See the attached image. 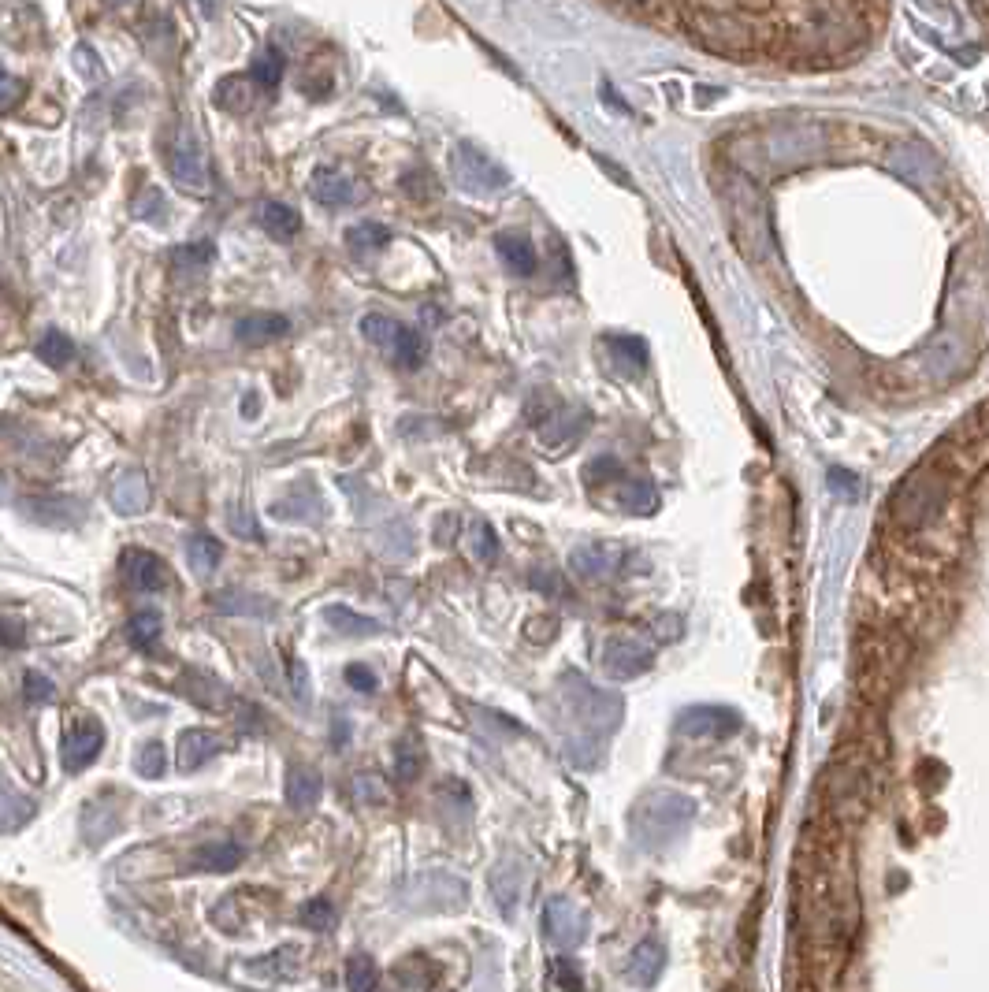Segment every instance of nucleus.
Here are the masks:
<instances>
[{
    "mask_svg": "<svg viewBox=\"0 0 989 992\" xmlns=\"http://www.w3.org/2000/svg\"><path fill=\"white\" fill-rule=\"evenodd\" d=\"M822 784H826V814L837 825L863 822L878 799V777H874L871 758H837Z\"/></svg>",
    "mask_w": 989,
    "mask_h": 992,
    "instance_id": "1",
    "label": "nucleus"
},
{
    "mask_svg": "<svg viewBox=\"0 0 989 992\" xmlns=\"http://www.w3.org/2000/svg\"><path fill=\"white\" fill-rule=\"evenodd\" d=\"M562 703H566L569 718L581 725V736H577V744L569 747V751H573L569 758L581 755L584 744L599 747L603 736H610V732L618 729L621 699L618 695L603 692V688H592L584 677H566L562 680Z\"/></svg>",
    "mask_w": 989,
    "mask_h": 992,
    "instance_id": "2",
    "label": "nucleus"
},
{
    "mask_svg": "<svg viewBox=\"0 0 989 992\" xmlns=\"http://www.w3.org/2000/svg\"><path fill=\"white\" fill-rule=\"evenodd\" d=\"M696 814V803L677 792H659V796H647L633 814V833L644 840V848H662L677 836L685 833L688 822Z\"/></svg>",
    "mask_w": 989,
    "mask_h": 992,
    "instance_id": "3",
    "label": "nucleus"
},
{
    "mask_svg": "<svg viewBox=\"0 0 989 992\" xmlns=\"http://www.w3.org/2000/svg\"><path fill=\"white\" fill-rule=\"evenodd\" d=\"M599 666L610 680H633L655 666V647L644 636H610L599 651Z\"/></svg>",
    "mask_w": 989,
    "mask_h": 992,
    "instance_id": "4",
    "label": "nucleus"
},
{
    "mask_svg": "<svg viewBox=\"0 0 989 992\" xmlns=\"http://www.w3.org/2000/svg\"><path fill=\"white\" fill-rule=\"evenodd\" d=\"M543 933L551 940L554 948H577L588 933V914L569 900H551L543 907Z\"/></svg>",
    "mask_w": 989,
    "mask_h": 992,
    "instance_id": "5",
    "label": "nucleus"
},
{
    "mask_svg": "<svg viewBox=\"0 0 989 992\" xmlns=\"http://www.w3.org/2000/svg\"><path fill=\"white\" fill-rule=\"evenodd\" d=\"M101 747H105V729L97 721H75V725H67L64 740H60L64 770L67 773L86 770L93 758L101 755Z\"/></svg>",
    "mask_w": 989,
    "mask_h": 992,
    "instance_id": "6",
    "label": "nucleus"
},
{
    "mask_svg": "<svg viewBox=\"0 0 989 992\" xmlns=\"http://www.w3.org/2000/svg\"><path fill=\"white\" fill-rule=\"evenodd\" d=\"M677 729L685 736H711V740H726L740 729V714L726 706H688L677 718Z\"/></svg>",
    "mask_w": 989,
    "mask_h": 992,
    "instance_id": "7",
    "label": "nucleus"
},
{
    "mask_svg": "<svg viewBox=\"0 0 989 992\" xmlns=\"http://www.w3.org/2000/svg\"><path fill=\"white\" fill-rule=\"evenodd\" d=\"M119 573L123 580L131 584L134 591H160L168 588V565L160 562L157 554H149V550H123V558H119Z\"/></svg>",
    "mask_w": 989,
    "mask_h": 992,
    "instance_id": "8",
    "label": "nucleus"
},
{
    "mask_svg": "<svg viewBox=\"0 0 989 992\" xmlns=\"http://www.w3.org/2000/svg\"><path fill=\"white\" fill-rule=\"evenodd\" d=\"M662 966H666V948H662L655 937H647V940H640V944L633 948V955H629V963H625V978L633 981V985H640V989H647V985H655V981H659Z\"/></svg>",
    "mask_w": 989,
    "mask_h": 992,
    "instance_id": "9",
    "label": "nucleus"
},
{
    "mask_svg": "<svg viewBox=\"0 0 989 992\" xmlns=\"http://www.w3.org/2000/svg\"><path fill=\"white\" fill-rule=\"evenodd\" d=\"M618 550L614 547H603V543H588V547H577L569 554V565H573V573L584 576V580H603L618 569Z\"/></svg>",
    "mask_w": 989,
    "mask_h": 992,
    "instance_id": "10",
    "label": "nucleus"
},
{
    "mask_svg": "<svg viewBox=\"0 0 989 992\" xmlns=\"http://www.w3.org/2000/svg\"><path fill=\"white\" fill-rule=\"evenodd\" d=\"M283 335H287V316L279 313H250L235 327V339L242 346H264V342H276Z\"/></svg>",
    "mask_w": 989,
    "mask_h": 992,
    "instance_id": "11",
    "label": "nucleus"
},
{
    "mask_svg": "<svg viewBox=\"0 0 989 992\" xmlns=\"http://www.w3.org/2000/svg\"><path fill=\"white\" fill-rule=\"evenodd\" d=\"M216 751H220V736H212V732H205V729H186L183 736H179V770L183 773L198 770V766H205Z\"/></svg>",
    "mask_w": 989,
    "mask_h": 992,
    "instance_id": "12",
    "label": "nucleus"
},
{
    "mask_svg": "<svg viewBox=\"0 0 989 992\" xmlns=\"http://www.w3.org/2000/svg\"><path fill=\"white\" fill-rule=\"evenodd\" d=\"M320 799V773L309 770V766H291L287 770V803L294 810H309L317 807Z\"/></svg>",
    "mask_w": 989,
    "mask_h": 992,
    "instance_id": "13",
    "label": "nucleus"
},
{
    "mask_svg": "<svg viewBox=\"0 0 989 992\" xmlns=\"http://www.w3.org/2000/svg\"><path fill=\"white\" fill-rule=\"evenodd\" d=\"M172 171L175 179L190 190H205V160H201V149L194 142H183L172 149Z\"/></svg>",
    "mask_w": 989,
    "mask_h": 992,
    "instance_id": "14",
    "label": "nucleus"
},
{
    "mask_svg": "<svg viewBox=\"0 0 989 992\" xmlns=\"http://www.w3.org/2000/svg\"><path fill=\"white\" fill-rule=\"evenodd\" d=\"M313 197H317L320 205H346L350 197H354V186H350V179H343L339 171H331V168H317L313 171Z\"/></svg>",
    "mask_w": 989,
    "mask_h": 992,
    "instance_id": "15",
    "label": "nucleus"
},
{
    "mask_svg": "<svg viewBox=\"0 0 989 992\" xmlns=\"http://www.w3.org/2000/svg\"><path fill=\"white\" fill-rule=\"evenodd\" d=\"M242 862V848L238 844H201L194 851V866L198 870H209V874H227Z\"/></svg>",
    "mask_w": 989,
    "mask_h": 992,
    "instance_id": "16",
    "label": "nucleus"
},
{
    "mask_svg": "<svg viewBox=\"0 0 989 992\" xmlns=\"http://www.w3.org/2000/svg\"><path fill=\"white\" fill-rule=\"evenodd\" d=\"M495 249H499V257L510 264L514 272H521V275L536 272V249H532V242H528L525 235H499Z\"/></svg>",
    "mask_w": 989,
    "mask_h": 992,
    "instance_id": "17",
    "label": "nucleus"
},
{
    "mask_svg": "<svg viewBox=\"0 0 989 992\" xmlns=\"http://www.w3.org/2000/svg\"><path fill=\"white\" fill-rule=\"evenodd\" d=\"M618 506H625V510L636 513V517L655 513V506H659V491H655L647 480H629L618 487Z\"/></svg>",
    "mask_w": 989,
    "mask_h": 992,
    "instance_id": "18",
    "label": "nucleus"
},
{
    "mask_svg": "<svg viewBox=\"0 0 989 992\" xmlns=\"http://www.w3.org/2000/svg\"><path fill=\"white\" fill-rule=\"evenodd\" d=\"M387 353L395 357V365H402V368H417V365H421V361H424V342H421V335H417L413 327H402V324H398L395 339H391Z\"/></svg>",
    "mask_w": 989,
    "mask_h": 992,
    "instance_id": "19",
    "label": "nucleus"
},
{
    "mask_svg": "<svg viewBox=\"0 0 989 992\" xmlns=\"http://www.w3.org/2000/svg\"><path fill=\"white\" fill-rule=\"evenodd\" d=\"M220 543L212 536H205V532H198V536H190V543H186V558H190V565H194V573L198 576H209L216 565H220Z\"/></svg>",
    "mask_w": 989,
    "mask_h": 992,
    "instance_id": "20",
    "label": "nucleus"
},
{
    "mask_svg": "<svg viewBox=\"0 0 989 992\" xmlns=\"http://www.w3.org/2000/svg\"><path fill=\"white\" fill-rule=\"evenodd\" d=\"M261 223H264V231H268V235H276V238H294L298 235V227H302L298 212H294L291 205H279V201L264 205Z\"/></svg>",
    "mask_w": 989,
    "mask_h": 992,
    "instance_id": "21",
    "label": "nucleus"
},
{
    "mask_svg": "<svg viewBox=\"0 0 989 992\" xmlns=\"http://www.w3.org/2000/svg\"><path fill=\"white\" fill-rule=\"evenodd\" d=\"M38 357L45 361V365L64 368V365H71V361H75V342L67 339L64 331H45V335H41V342H38Z\"/></svg>",
    "mask_w": 989,
    "mask_h": 992,
    "instance_id": "22",
    "label": "nucleus"
},
{
    "mask_svg": "<svg viewBox=\"0 0 989 992\" xmlns=\"http://www.w3.org/2000/svg\"><path fill=\"white\" fill-rule=\"evenodd\" d=\"M160 614L157 610H142V614L131 617V625H127V636H131L134 647H142V651H153L160 640Z\"/></svg>",
    "mask_w": 989,
    "mask_h": 992,
    "instance_id": "23",
    "label": "nucleus"
},
{
    "mask_svg": "<svg viewBox=\"0 0 989 992\" xmlns=\"http://www.w3.org/2000/svg\"><path fill=\"white\" fill-rule=\"evenodd\" d=\"M346 985H350V992H376V985H380V966L372 963L369 955H354V959L346 963Z\"/></svg>",
    "mask_w": 989,
    "mask_h": 992,
    "instance_id": "24",
    "label": "nucleus"
},
{
    "mask_svg": "<svg viewBox=\"0 0 989 992\" xmlns=\"http://www.w3.org/2000/svg\"><path fill=\"white\" fill-rule=\"evenodd\" d=\"M328 625L339 628V636H369V632H380L376 621L357 617L354 610H346V606H328Z\"/></svg>",
    "mask_w": 989,
    "mask_h": 992,
    "instance_id": "25",
    "label": "nucleus"
},
{
    "mask_svg": "<svg viewBox=\"0 0 989 992\" xmlns=\"http://www.w3.org/2000/svg\"><path fill=\"white\" fill-rule=\"evenodd\" d=\"M346 242H350V249H354V253H365V249L387 246V242H391V231H387V227H380V223H357V227H350V231H346Z\"/></svg>",
    "mask_w": 989,
    "mask_h": 992,
    "instance_id": "26",
    "label": "nucleus"
},
{
    "mask_svg": "<svg viewBox=\"0 0 989 992\" xmlns=\"http://www.w3.org/2000/svg\"><path fill=\"white\" fill-rule=\"evenodd\" d=\"M279 79H283V56H279L276 49H268V53H261L253 60L250 82H257L264 90H272V86H279Z\"/></svg>",
    "mask_w": 989,
    "mask_h": 992,
    "instance_id": "27",
    "label": "nucleus"
},
{
    "mask_svg": "<svg viewBox=\"0 0 989 992\" xmlns=\"http://www.w3.org/2000/svg\"><path fill=\"white\" fill-rule=\"evenodd\" d=\"M551 985L558 992H584V974L573 959H554L551 963Z\"/></svg>",
    "mask_w": 989,
    "mask_h": 992,
    "instance_id": "28",
    "label": "nucleus"
},
{
    "mask_svg": "<svg viewBox=\"0 0 989 992\" xmlns=\"http://www.w3.org/2000/svg\"><path fill=\"white\" fill-rule=\"evenodd\" d=\"M395 777L398 781H417L421 777V751L409 736L395 747Z\"/></svg>",
    "mask_w": 989,
    "mask_h": 992,
    "instance_id": "29",
    "label": "nucleus"
},
{
    "mask_svg": "<svg viewBox=\"0 0 989 992\" xmlns=\"http://www.w3.org/2000/svg\"><path fill=\"white\" fill-rule=\"evenodd\" d=\"M302 922L309 929H331L335 926V907H331L324 896H320V900H309L302 907Z\"/></svg>",
    "mask_w": 989,
    "mask_h": 992,
    "instance_id": "30",
    "label": "nucleus"
},
{
    "mask_svg": "<svg viewBox=\"0 0 989 992\" xmlns=\"http://www.w3.org/2000/svg\"><path fill=\"white\" fill-rule=\"evenodd\" d=\"M607 346H614V350H625V357H618V365H625V372L629 376H636L640 368H644V342H636V339H610Z\"/></svg>",
    "mask_w": 989,
    "mask_h": 992,
    "instance_id": "31",
    "label": "nucleus"
},
{
    "mask_svg": "<svg viewBox=\"0 0 989 992\" xmlns=\"http://www.w3.org/2000/svg\"><path fill=\"white\" fill-rule=\"evenodd\" d=\"M473 550L480 562H495L499 558V539H495V532L484 521L473 524Z\"/></svg>",
    "mask_w": 989,
    "mask_h": 992,
    "instance_id": "32",
    "label": "nucleus"
},
{
    "mask_svg": "<svg viewBox=\"0 0 989 992\" xmlns=\"http://www.w3.org/2000/svg\"><path fill=\"white\" fill-rule=\"evenodd\" d=\"M175 268H205L212 261V246L209 242H198V246H179L172 253Z\"/></svg>",
    "mask_w": 989,
    "mask_h": 992,
    "instance_id": "33",
    "label": "nucleus"
},
{
    "mask_svg": "<svg viewBox=\"0 0 989 992\" xmlns=\"http://www.w3.org/2000/svg\"><path fill=\"white\" fill-rule=\"evenodd\" d=\"M138 773H142V777H160V773H164V747L149 744L146 751H142V758H138Z\"/></svg>",
    "mask_w": 989,
    "mask_h": 992,
    "instance_id": "34",
    "label": "nucleus"
},
{
    "mask_svg": "<svg viewBox=\"0 0 989 992\" xmlns=\"http://www.w3.org/2000/svg\"><path fill=\"white\" fill-rule=\"evenodd\" d=\"M23 82H15V79H8L4 71H0V112H12L19 101H23Z\"/></svg>",
    "mask_w": 989,
    "mask_h": 992,
    "instance_id": "35",
    "label": "nucleus"
},
{
    "mask_svg": "<svg viewBox=\"0 0 989 992\" xmlns=\"http://www.w3.org/2000/svg\"><path fill=\"white\" fill-rule=\"evenodd\" d=\"M346 680L354 684L357 692H372V688H376V673H372L369 666H350L346 669Z\"/></svg>",
    "mask_w": 989,
    "mask_h": 992,
    "instance_id": "36",
    "label": "nucleus"
},
{
    "mask_svg": "<svg viewBox=\"0 0 989 992\" xmlns=\"http://www.w3.org/2000/svg\"><path fill=\"white\" fill-rule=\"evenodd\" d=\"M27 695L41 703V699H49V695H53V684L41 677V673H30L27 677Z\"/></svg>",
    "mask_w": 989,
    "mask_h": 992,
    "instance_id": "37",
    "label": "nucleus"
},
{
    "mask_svg": "<svg viewBox=\"0 0 989 992\" xmlns=\"http://www.w3.org/2000/svg\"><path fill=\"white\" fill-rule=\"evenodd\" d=\"M830 483H833V491H837V495H844V491H848V498H856V495H859L856 480H852L848 472H841V469H833V472H830Z\"/></svg>",
    "mask_w": 989,
    "mask_h": 992,
    "instance_id": "38",
    "label": "nucleus"
},
{
    "mask_svg": "<svg viewBox=\"0 0 989 992\" xmlns=\"http://www.w3.org/2000/svg\"><path fill=\"white\" fill-rule=\"evenodd\" d=\"M291 680H294V695L305 703V699H309V677H305L302 662H291Z\"/></svg>",
    "mask_w": 989,
    "mask_h": 992,
    "instance_id": "39",
    "label": "nucleus"
},
{
    "mask_svg": "<svg viewBox=\"0 0 989 992\" xmlns=\"http://www.w3.org/2000/svg\"><path fill=\"white\" fill-rule=\"evenodd\" d=\"M0 632H8V636H4V643H8V647H19V643H23V636H19L23 628L15 625V621H8V625H0Z\"/></svg>",
    "mask_w": 989,
    "mask_h": 992,
    "instance_id": "40",
    "label": "nucleus"
},
{
    "mask_svg": "<svg viewBox=\"0 0 989 992\" xmlns=\"http://www.w3.org/2000/svg\"><path fill=\"white\" fill-rule=\"evenodd\" d=\"M971 4H975V15H978V19H986V0H971Z\"/></svg>",
    "mask_w": 989,
    "mask_h": 992,
    "instance_id": "41",
    "label": "nucleus"
},
{
    "mask_svg": "<svg viewBox=\"0 0 989 992\" xmlns=\"http://www.w3.org/2000/svg\"><path fill=\"white\" fill-rule=\"evenodd\" d=\"M201 8H205V12H212V0H201Z\"/></svg>",
    "mask_w": 989,
    "mask_h": 992,
    "instance_id": "42",
    "label": "nucleus"
},
{
    "mask_svg": "<svg viewBox=\"0 0 989 992\" xmlns=\"http://www.w3.org/2000/svg\"><path fill=\"white\" fill-rule=\"evenodd\" d=\"M0 498H4V472H0Z\"/></svg>",
    "mask_w": 989,
    "mask_h": 992,
    "instance_id": "43",
    "label": "nucleus"
},
{
    "mask_svg": "<svg viewBox=\"0 0 989 992\" xmlns=\"http://www.w3.org/2000/svg\"><path fill=\"white\" fill-rule=\"evenodd\" d=\"M108 4H134V0H108Z\"/></svg>",
    "mask_w": 989,
    "mask_h": 992,
    "instance_id": "44",
    "label": "nucleus"
}]
</instances>
